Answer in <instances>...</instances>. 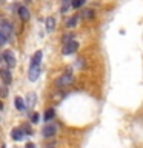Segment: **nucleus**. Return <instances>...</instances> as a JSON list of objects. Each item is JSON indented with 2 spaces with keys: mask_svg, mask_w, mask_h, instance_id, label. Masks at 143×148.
Listing matches in <instances>:
<instances>
[{
  "mask_svg": "<svg viewBox=\"0 0 143 148\" xmlns=\"http://www.w3.org/2000/svg\"><path fill=\"white\" fill-rule=\"evenodd\" d=\"M0 31H2L6 37L11 36V31H12L11 23H9L8 20H5V18H2V17H0Z\"/></svg>",
  "mask_w": 143,
  "mask_h": 148,
  "instance_id": "1",
  "label": "nucleus"
},
{
  "mask_svg": "<svg viewBox=\"0 0 143 148\" xmlns=\"http://www.w3.org/2000/svg\"><path fill=\"white\" fill-rule=\"evenodd\" d=\"M78 48V43L76 40H71L69 43H66L63 46V54H72V53H76Z\"/></svg>",
  "mask_w": 143,
  "mask_h": 148,
  "instance_id": "2",
  "label": "nucleus"
},
{
  "mask_svg": "<svg viewBox=\"0 0 143 148\" xmlns=\"http://www.w3.org/2000/svg\"><path fill=\"white\" fill-rule=\"evenodd\" d=\"M71 82H72V76L68 73V74H65V76H62L60 79H57V80H55V85L57 86H66Z\"/></svg>",
  "mask_w": 143,
  "mask_h": 148,
  "instance_id": "3",
  "label": "nucleus"
},
{
  "mask_svg": "<svg viewBox=\"0 0 143 148\" xmlns=\"http://www.w3.org/2000/svg\"><path fill=\"white\" fill-rule=\"evenodd\" d=\"M39 76H40L39 66H31L29 68V73H28V79H29L31 82H35L37 79H39Z\"/></svg>",
  "mask_w": 143,
  "mask_h": 148,
  "instance_id": "4",
  "label": "nucleus"
},
{
  "mask_svg": "<svg viewBox=\"0 0 143 148\" xmlns=\"http://www.w3.org/2000/svg\"><path fill=\"white\" fill-rule=\"evenodd\" d=\"M0 77H2V80L5 85H9L12 80V77H11V73L8 71V69H0Z\"/></svg>",
  "mask_w": 143,
  "mask_h": 148,
  "instance_id": "5",
  "label": "nucleus"
},
{
  "mask_svg": "<svg viewBox=\"0 0 143 148\" xmlns=\"http://www.w3.org/2000/svg\"><path fill=\"white\" fill-rule=\"evenodd\" d=\"M3 59H5V62H6L9 66H14V65H16V57H14V54L11 53V51H5Z\"/></svg>",
  "mask_w": 143,
  "mask_h": 148,
  "instance_id": "6",
  "label": "nucleus"
},
{
  "mask_svg": "<svg viewBox=\"0 0 143 148\" xmlns=\"http://www.w3.org/2000/svg\"><path fill=\"white\" fill-rule=\"evenodd\" d=\"M11 137H12V140H22V139H23L22 128H14L11 131Z\"/></svg>",
  "mask_w": 143,
  "mask_h": 148,
  "instance_id": "7",
  "label": "nucleus"
},
{
  "mask_svg": "<svg viewBox=\"0 0 143 148\" xmlns=\"http://www.w3.org/2000/svg\"><path fill=\"white\" fill-rule=\"evenodd\" d=\"M42 133H43V136H45V137L54 136V134H55V127H54V125H46Z\"/></svg>",
  "mask_w": 143,
  "mask_h": 148,
  "instance_id": "8",
  "label": "nucleus"
},
{
  "mask_svg": "<svg viewBox=\"0 0 143 148\" xmlns=\"http://www.w3.org/2000/svg\"><path fill=\"white\" fill-rule=\"evenodd\" d=\"M18 16H20L22 20H29V11H28V8L26 6L18 8Z\"/></svg>",
  "mask_w": 143,
  "mask_h": 148,
  "instance_id": "9",
  "label": "nucleus"
},
{
  "mask_svg": "<svg viewBox=\"0 0 143 148\" xmlns=\"http://www.w3.org/2000/svg\"><path fill=\"white\" fill-rule=\"evenodd\" d=\"M40 60H42V51H37V53L32 56L31 66H39V65H40Z\"/></svg>",
  "mask_w": 143,
  "mask_h": 148,
  "instance_id": "10",
  "label": "nucleus"
},
{
  "mask_svg": "<svg viewBox=\"0 0 143 148\" xmlns=\"http://www.w3.org/2000/svg\"><path fill=\"white\" fill-rule=\"evenodd\" d=\"M35 92H29V94H28V97H26V105H28V108H32V106H34V102H35Z\"/></svg>",
  "mask_w": 143,
  "mask_h": 148,
  "instance_id": "11",
  "label": "nucleus"
},
{
  "mask_svg": "<svg viewBox=\"0 0 143 148\" xmlns=\"http://www.w3.org/2000/svg\"><path fill=\"white\" fill-rule=\"evenodd\" d=\"M54 26H55L54 17H48V18H46V31H52Z\"/></svg>",
  "mask_w": 143,
  "mask_h": 148,
  "instance_id": "12",
  "label": "nucleus"
},
{
  "mask_svg": "<svg viewBox=\"0 0 143 148\" xmlns=\"http://www.w3.org/2000/svg\"><path fill=\"white\" fill-rule=\"evenodd\" d=\"M16 108L18 110V111H22V110H25V100L22 99V97H16Z\"/></svg>",
  "mask_w": 143,
  "mask_h": 148,
  "instance_id": "13",
  "label": "nucleus"
},
{
  "mask_svg": "<svg viewBox=\"0 0 143 148\" xmlns=\"http://www.w3.org/2000/svg\"><path fill=\"white\" fill-rule=\"evenodd\" d=\"M54 117V110H46V113H45V122H49V119H52Z\"/></svg>",
  "mask_w": 143,
  "mask_h": 148,
  "instance_id": "14",
  "label": "nucleus"
},
{
  "mask_svg": "<svg viewBox=\"0 0 143 148\" xmlns=\"http://www.w3.org/2000/svg\"><path fill=\"white\" fill-rule=\"evenodd\" d=\"M76 23H77V17H69L68 20H66V26L68 28H72V26H76Z\"/></svg>",
  "mask_w": 143,
  "mask_h": 148,
  "instance_id": "15",
  "label": "nucleus"
},
{
  "mask_svg": "<svg viewBox=\"0 0 143 148\" xmlns=\"http://www.w3.org/2000/svg\"><path fill=\"white\" fill-rule=\"evenodd\" d=\"M82 17H85V18L94 17V11H92V9H86V11H83V12H82Z\"/></svg>",
  "mask_w": 143,
  "mask_h": 148,
  "instance_id": "16",
  "label": "nucleus"
},
{
  "mask_svg": "<svg viewBox=\"0 0 143 148\" xmlns=\"http://www.w3.org/2000/svg\"><path fill=\"white\" fill-rule=\"evenodd\" d=\"M83 3H85V0H72L71 5H72V8H80Z\"/></svg>",
  "mask_w": 143,
  "mask_h": 148,
  "instance_id": "17",
  "label": "nucleus"
},
{
  "mask_svg": "<svg viewBox=\"0 0 143 148\" xmlns=\"http://www.w3.org/2000/svg\"><path fill=\"white\" fill-rule=\"evenodd\" d=\"M6 40H8V37L3 34L2 31H0V45H3V43H6Z\"/></svg>",
  "mask_w": 143,
  "mask_h": 148,
  "instance_id": "18",
  "label": "nucleus"
},
{
  "mask_svg": "<svg viewBox=\"0 0 143 148\" xmlns=\"http://www.w3.org/2000/svg\"><path fill=\"white\" fill-rule=\"evenodd\" d=\"M39 119L40 117H39V114H37V113H34V114L31 116V122L32 123H37V122H39Z\"/></svg>",
  "mask_w": 143,
  "mask_h": 148,
  "instance_id": "19",
  "label": "nucleus"
},
{
  "mask_svg": "<svg viewBox=\"0 0 143 148\" xmlns=\"http://www.w3.org/2000/svg\"><path fill=\"white\" fill-rule=\"evenodd\" d=\"M72 40V36L71 34H68V36H65L63 37V45H66V43H69V42Z\"/></svg>",
  "mask_w": 143,
  "mask_h": 148,
  "instance_id": "20",
  "label": "nucleus"
},
{
  "mask_svg": "<svg viewBox=\"0 0 143 148\" xmlns=\"http://www.w3.org/2000/svg\"><path fill=\"white\" fill-rule=\"evenodd\" d=\"M22 131H25L26 134H31V133H32V131H31V127H29L28 123L25 125V127H23V130H22Z\"/></svg>",
  "mask_w": 143,
  "mask_h": 148,
  "instance_id": "21",
  "label": "nucleus"
},
{
  "mask_svg": "<svg viewBox=\"0 0 143 148\" xmlns=\"http://www.w3.org/2000/svg\"><path fill=\"white\" fill-rule=\"evenodd\" d=\"M26 148H35V145H34V143H26Z\"/></svg>",
  "mask_w": 143,
  "mask_h": 148,
  "instance_id": "22",
  "label": "nucleus"
},
{
  "mask_svg": "<svg viewBox=\"0 0 143 148\" xmlns=\"http://www.w3.org/2000/svg\"><path fill=\"white\" fill-rule=\"evenodd\" d=\"M3 108V103H2V102H0V110H2Z\"/></svg>",
  "mask_w": 143,
  "mask_h": 148,
  "instance_id": "23",
  "label": "nucleus"
}]
</instances>
